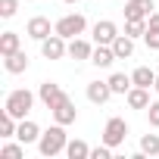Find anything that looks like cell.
Listing matches in <instances>:
<instances>
[{"label": "cell", "instance_id": "obj_28", "mask_svg": "<svg viewBox=\"0 0 159 159\" xmlns=\"http://www.w3.org/2000/svg\"><path fill=\"white\" fill-rule=\"evenodd\" d=\"M147 119H150V125H153V128H159V100L147 106Z\"/></svg>", "mask_w": 159, "mask_h": 159}, {"label": "cell", "instance_id": "obj_30", "mask_svg": "<svg viewBox=\"0 0 159 159\" xmlns=\"http://www.w3.org/2000/svg\"><path fill=\"white\" fill-rule=\"evenodd\" d=\"M147 28H150V31H159V13H150V19H147Z\"/></svg>", "mask_w": 159, "mask_h": 159}, {"label": "cell", "instance_id": "obj_19", "mask_svg": "<svg viewBox=\"0 0 159 159\" xmlns=\"http://www.w3.org/2000/svg\"><path fill=\"white\" fill-rule=\"evenodd\" d=\"M109 88H112V94H128L134 88V81H131V75L116 72V75H109Z\"/></svg>", "mask_w": 159, "mask_h": 159}, {"label": "cell", "instance_id": "obj_4", "mask_svg": "<svg viewBox=\"0 0 159 159\" xmlns=\"http://www.w3.org/2000/svg\"><path fill=\"white\" fill-rule=\"evenodd\" d=\"M125 134H128V125H125V119L112 116V119L106 122V128H103V143H109V147L116 150L119 143H125Z\"/></svg>", "mask_w": 159, "mask_h": 159}, {"label": "cell", "instance_id": "obj_11", "mask_svg": "<svg viewBox=\"0 0 159 159\" xmlns=\"http://www.w3.org/2000/svg\"><path fill=\"white\" fill-rule=\"evenodd\" d=\"M3 69H7L10 75H19V72H25V69H28V53H25V50H16V53L3 56Z\"/></svg>", "mask_w": 159, "mask_h": 159}, {"label": "cell", "instance_id": "obj_16", "mask_svg": "<svg viewBox=\"0 0 159 159\" xmlns=\"http://www.w3.org/2000/svg\"><path fill=\"white\" fill-rule=\"evenodd\" d=\"M91 53H94V47L84 38H72L69 41V56L72 59H91Z\"/></svg>", "mask_w": 159, "mask_h": 159}, {"label": "cell", "instance_id": "obj_13", "mask_svg": "<svg viewBox=\"0 0 159 159\" xmlns=\"http://www.w3.org/2000/svg\"><path fill=\"white\" fill-rule=\"evenodd\" d=\"M28 38H34V41H44V38H50V19H44V16H34V19H28Z\"/></svg>", "mask_w": 159, "mask_h": 159}, {"label": "cell", "instance_id": "obj_24", "mask_svg": "<svg viewBox=\"0 0 159 159\" xmlns=\"http://www.w3.org/2000/svg\"><path fill=\"white\" fill-rule=\"evenodd\" d=\"M140 150L147 156H159V134H143L140 137Z\"/></svg>", "mask_w": 159, "mask_h": 159}, {"label": "cell", "instance_id": "obj_5", "mask_svg": "<svg viewBox=\"0 0 159 159\" xmlns=\"http://www.w3.org/2000/svg\"><path fill=\"white\" fill-rule=\"evenodd\" d=\"M41 53L47 56V59H62L66 53H69V44H66V38L62 34H50V38H44L41 41Z\"/></svg>", "mask_w": 159, "mask_h": 159}, {"label": "cell", "instance_id": "obj_23", "mask_svg": "<svg viewBox=\"0 0 159 159\" xmlns=\"http://www.w3.org/2000/svg\"><path fill=\"white\" fill-rule=\"evenodd\" d=\"M125 34L128 38H143L147 34V19H125Z\"/></svg>", "mask_w": 159, "mask_h": 159}, {"label": "cell", "instance_id": "obj_7", "mask_svg": "<svg viewBox=\"0 0 159 159\" xmlns=\"http://www.w3.org/2000/svg\"><path fill=\"white\" fill-rule=\"evenodd\" d=\"M153 0H128L125 3V19H150Z\"/></svg>", "mask_w": 159, "mask_h": 159}, {"label": "cell", "instance_id": "obj_26", "mask_svg": "<svg viewBox=\"0 0 159 159\" xmlns=\"http://www.w3.org/2000/svg\"><path fill=\"white\" fill-rule=\"evenodd\" d=\"M16 10H19V0H0V16L3 19H13Z\"/></svg>", "mask_w": 159, "mask_h": 159}, {"label": "cell", "instance_id": "obj_25", "mask_svg": "<svg viewBox=\"0 0 159 159\" xmlns=\"http://www.w3.org/2000/svg\"><path fill=\"white\" fill-rule=\"evenodd\" d=\"M0 156H3V159H22L25 156V143L19 140V143H7L3 150H0Z\"/></svg>", "mask_w": 159, "mask_h": 159}, {"label": "cell", "instance_id": "obj_29", "mask_svg": "<svg viewBox=\"0 0 159 159\" xmlns=\"http://www.w3.org/2000/svg\"><path fill=\"white\" fill-rule=\"evenodd\" d=\"M143 41H147V47H150V50H159V31H150V28H147Z\"/></svg>", "mask_w": 159, "mask_h": 159}, {"label": "cell", "instance_id": "obj_17", "mask_svg": "<svg viewBox=\"0 0 159 159\" xmlns=\"http://www.w3.org/2000/svg\"><path fill=\"white\" fill-rule=\"evenodd\" d=\"M131 81H134L137 88H153V81H156V72H153L150 66H137V69L131 72Z\"/></svg>", "mask_w": 159, "mask_h": 159}, {"label": "cell", "instance_id": "obj_22", "mask_svg": "<svg viewBox=\"0 0 159 159\" xmlns=\"http://www.w3.org/2000/svg\"><path fill=\"white\" fill-rule=\"evenodd\" d=\"M19 125H16V116H10L7 109L0 112V137H16Z\"/></svg>", "mask_w": 159, "mask_h": 159}, {"label": "cell", "instance_id": "obj_32", "mask_svg": "<svg viewBox=\"0 0 159 159\" xmlns=\"http://www.w3.org/2000/svg\"><path fill=\"white\" fill-rule=\"evenodd\" d=\"M66 3H78V0H66Z\"/></svg>", "mask_w": 159, "mask_h": 159}, {"label": "cell", "instance_id": "obj_12", "mask_svg": "<svg viewBox=\"0 0 159 159\" xmlns=\"http://www.w3.org/2000/svg\"><path fill=\"white\" fill-rule=\"evenodd\" d=\"M50 112H53V119H56L59 125H72V122L78 119V109L72 106V100H69V97H66V100H62L59 106H53Z\"/></svg>", "mask_w": 159, "mask_h": 159}, {"label": "cell", "instance_id": "obj_8", "mask_svg": "<svg viewBox=\"0 0 159 159\" xmlns=\"http://www.w3.org/2000/svg\"><path fill=\"white\" fill-rule=\"evenodd\" d=\"M116 38H119V28H116V22L103 19V22H97V25H94V41H97V44H112Z\"/></svg>", "mask_w": 159, "mask_h": 159}, {"label": "cell", "instance_id": "obj_14", "mask_svg": "<svg viewBox=\"0 0 159 159\" xmlns=\"http://www.w3.org/2000/svg\"><path fill=\"white\" fill-rule=\"evenodd\" d=\"M125 97H128V106H131V109H147V106H150V88H137V84H134Z\"/></svg>", "mask_w": 159, "mask_h": 159}, {"label": "cell", "instance_id": "obj_9", "mask_svg": "<svg viewBox=\"0 0 159 159\" xmlns=\"http://www.w3.org/2000/svg\"><path fill=\"white\" fill-rule=\"evenodd\" d=\"M109 97H112V88H109V81H91V84H88V100H91V103L103 106Z\"/></svg>", "mask_w": 159, "mask_h": 159}, {"label": "cell", "instance_id": "obj_1", "mask_svg": "<svg viewBox=\"0 0 159 159\" xmlns=\"http://www.w3.org/2000/svg\"><path fill=\"white\" fill-rule=\"evenodd\" d=\"M66 147H69V137H66V125H59V122L53 128H47L38 140L41 156H59V153H66Z\"/></svg>", "mask_w": 159, "mask_h": 159}, {"label": "cell", "instance_id": "obj_20", "mask_svg": "<svg viewBox=\"0 0 159 159\" xmlns=\"http://www.w3.org/2000/svg\"><path fill=\"white\" fill-rule=\"evenodd\" d=\"M16 50H22L19 47V34L16 31H3V34H0V56H10Z\"/></svg>", "mask_w": 159, "mask_h": 159}, {"label": "cell", "instance_id": "obj_3", "mask_svg": "<svg viewBox=\"0 0 159 159\" xmlns=\"http://www.w3.org/2000/svg\"><path fill=\"white\" fill-rule=\"evenodd\" d=\"M84 28H88V19H84L81 13H69V16H62V19L53 25V31H56V34H62L66 41L81 38V34H84Z\"/></svg>", "mask_w": 159, "mask_h": 159}, {"label": "cell", "instance_id": "obj_6", "mask_svg": "<svg viewBox=\"0 0 159 159\" xmlns=\"http://www.w3.org/2000/svg\"><path fill=\"white\" fill-rule=\"evenodd\" d=\"M38 97L44 100V106H47V109H53V106H59V103L66 100V91H62L56 81H44V84H41V91H38Z\"/></svg>", "mask_w": 159, "mask_h": 159}, {"label": "cell", "instance_id": "obj_2", "mask_svg": "<svg viewBox=\"0 0 159 159\" xmlns=\"http://www.w3.org/2000/svg\"><path fill=\"white\" fill-rule=\"evenodd\" d=\"M31 103H34V94H31V91H25V88H19V91H10V97H7L3 109H7L10 116H16V119H25V116H28V109H31Z\"/></svg>", "mask_w": 159, "mask_h": 159}, {"label": "cell", "instance_id": "obj_21", "mask_svg": "<svg viewBox=\"0 0 159 159\" xmlns=\"http://www.w3.org/2000/svg\"><path fill=\"white\" fill-rule=\"evenodd\" d=\"M66 156H69V159H91V147H88L84 140H69Z\"/></svg>", "mask_w": 159, "mask_h": 159}, {"label": "cell", "instance_id": "obj_27", "mask_svg": "<svg viewBox=\"0 0 159 159\" xmlns=\"http://www.w3.org/2000/svg\"><path fill=\"white\" fill-rule=\"evenodd\" d=\"M91 159H112V147H109V143L94 147V150H91Z\"/></svg>", "mask_w": 159, "mask_h": 159}, {"label": "cell", "instance_id": "obj_10", "mask_svg": "<svg viewBox=\"0 0 159 159\" xmlns=\"http://www.w3.org/2000/svg\"><path fill=\"white\" fill-rule=\"evenodd\" d=\"M91 62H94V66H100V69L112 66V62H116V50H112V44H97V47H94V53H91Z\"/></svg>", "mask_w": 159, "mask_h": 159}, {"label": "cell", "instance_id": "obj_15", "mask_svg": "<svg viewBox=\"0 0 159 159\" xmlns=\"http://www.w3.org/2000/svg\"><path fill=\"white\" fill-rule=\"evenodd\" d=\"M16 137H19L22 143H34V140H41V128H38L34 122L22 119V122H19V131H16Z\"/></svg>", "mask_w": 159, "mask_h": 159}, {"label": "cell", "instance_id": "obj_18", "mask_svg": "<svg viewBox=\"0 0 159 159\" xmlns=\"http://www.w3.org/2000/svg\"><path fill=\"white\" fill-rule=\"evenodd\" d=\"M112 50H116V59H128V56L134 53V38H128V34H119V38L112 41Z\"/></svg>", "mask_w": 159, "mask_h": 159}, {"label": "cell", "instance_id": "obj_31", "mask_svg": "<svg viewBox=\"0 0 159 159\" xmlns=\"http://www.w3.org/2000/svg\"><path fill=\"white\" fill-rule=\"evenodd\" d=\"M153 91H156V94H159V75H156V81H153Z\"/></svg>", "mask_w": 159, "mask_h": 159}]
</instances>
